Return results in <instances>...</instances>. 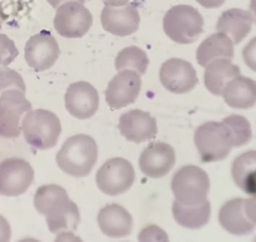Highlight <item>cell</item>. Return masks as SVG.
Here are the masks:
<instances>
[{
  "label": "cell",
  "mask_w": 256,
  "mask_h": 242,
  "mask_svg": "<svg viewBox=\"0 0 256 242\" xmlns=\"http://www.w3.org/2000/svg\"><path fill=\"white\" fill-rule=\"evenodd\" d=\"M34 205L46 217L52 234H72L80 222L78 206L69 199L66 189L55 184L40 186L36 191Z\"/></svg>",
  "instance_id": "cell-1"
},
{
  "label": "cell",
  "mask_w": 256,
  "mask_h": 242,
  "mask_svg": "<svg viewBox=\"0 0 256 242\" xmlns=\"http://www.w3.org/2000/svg\"><path fill=\"white\" fill-rule=\"evenodd\" d=\"M149 64L147 54L136 46H128L120 51L115 60V67L118 71L126 68L136 70L140 75H144Z\"/></svg>",
  "instance_id": "cell-26"
},
{
  "label": "cell",
  "mask_w": 256,
  "mask_h": 242,
  "mask_svg": "<svg viewBox=\"0 0 256 242\" xmlns=\"http://www.w3.org/2000/svg\"><path fill=\"white\" fill-rule=\"evenodd\" d=\"M174 149L162 141L150 143L140 155L138 165L142 172L153 179L162 178L176 165Z\"/></svg>",
  "instance_id": "cell-15"
},
{
  "label": "cell",
  "mask_w": 256,
  "mask_h": 242,
  "mask_svg": "<svg viewBox=\"0 0 256 242\" xmlns=\"http://www.w3.org/2000/svg\"><path fill=\"white\" fill-rule=\"evenodd\" d=\"M54 8H58L63 3L70 1H78L81 3H85L86 0H46Z\"/></svg>",
  "instance_id": "cell-35"
},
{
  "label": "cell",
  "mask_w": 256,
  "mask_h": 242,
  "mask_svg": "<svg viewBox=\"0 0 256 242\" xmlns=\"http://www.w3.org/2000/svg\"><path fill=\"white\" fill-rule=\"evenodd\" d=\"M21 129L26 141L40 150L55 147L62 132L58 116L50 111L42 109L27 112Z\"/></svg>",
  "instance_id": "cell-3"
},
{
  "label": "cell",
  "mask_w": 256,
  "mask_h": 242,
  "mask_svg": "<svg viewBox=\"0 0 256 242\" xmlns=\"http://www.w3.org/2000/svg\"><path fill=\"white\" fill-rule=\"evenodd\" d=\"M129 1L130 0H105V3L112 7H122L128 4Z\"/></svg>",
  "instance_id": "cell-34"
},
{
  "label": "cell",
  "mask_w": 256,
  "mask_h": 242,
  "mask_svg": "<svg viewBox=\"0 0 256 242\" xmlns=\"http://www.w3.org/2000/svg\"><path fill=\"white\" fill-rule=\"evenodd\" d=\"M6 19V14H4V10H3L2 7L0 4V30L2 28V23Z\"/></svg>",
  "instance_id": "cell-36"
},
{
  "label": "cell",
  "mask_w": 256,
  "mask_h": 242,
  "mask_svg": "<svg viewBox=\"0 0 256 242\" xmlns=\"http://www.w3.org/2000/svg\"><path fill=\"white\" fill-rule=\"evenodd\" d=\"M24 52L26 61L36 72L51 68L60 55L58 42L46 30L32 36L26 43Z\"/></svg>",
  "instance_id": "cell-11"
},
{
  "label": "cell",
  "mask_w": 256,
  "mask_h": 242,
  "mask_svg": "<svg viewBox=\"0 0 256 242\" xmlns=\"http://www.w3.org/2000/svg\"><path fill=\"white\" fill-rule=\"evenodd\" d=\"M232 174L236 184L248 195H256V150L245 152L234 159Z\"/></svg>",
  "instance_id": "cell-24"
},
{
  "label": "cell",
  "mask_w": 256,
  "mask_h": 242,
  "mask_svg": "<svg viewBox=\"0 0 256 242\" xmlns=\"http://www.w3.org/2000/svg\"><path fill=\"white\" fill-rule=\"evenodd\" d=\"M244 211L248 219L256 225V196L244 201Z\"/></svg>",
  "instance_id": "cell-31"
},
{
  "label": "cell",
  "mask_w": 256,
  "mask_h": 242,
  "mask_svg": "<svg viewBox=\"0 0 256 242\" xmlns=\"http://www.w3.org/2000/svg\"><path fill=\"white\" fill-rule=\"evenodd\" d=\"M206 8H218L225 3L226 0H196Z\"/></svg>",
  "instance_id": "cell-33"
},
{
  "label": "cell",
  "mask_w": 256,
  "mask_h": 242,
  "mask_svg": "<svg viewBox=\"0 0 256 242\" xmlns=\"http://www.w3.org/2000/svg\"><path fill=\"white\" fill-rule=\"evenodd\" d=\"M254 18L248 10L231 8L222 12L216 23L218 31L228 34L234 44H238L252 29Z\"/></svg>",
  "instance_id": "cell-20"
},
{
  "label": "cell",
  "mask_w": 256,
  "mask_h": 242,
  "mask_svg": "<svg viewBox=\"0 0 256 242\" xmlns=\"http://www.w3.org/2000/svg\"><path fill=\"white\" fill-rule=\"evenodd\" d=\"M19 55L14 41L6 34L0 33V65H9Z\"/></svg>",
  "instance_id": "cell-29"
},
{
  "label": "cell",
  "mask_w": 256,
  "mask_h": 242,
  "mask_svg": "<svg viewBox=\"0 0 256 242\" xmlns=\"http://www.w3.org/2000/svg\"><path fill=\"white\" fill-rule=\"evenodd\" d=\"M234 43L228 34L214 33L204 39L196 51V60L202 67H206L216 58H232L234 57Z\"/></svg>",
  "instance_id": "cell-23"
},
{
  "label": "cell",
  "mask_w": 256,
  "mask_h": 242,
  "mask_svg": "<svg viewBox=\"0 0 256 242\" xmlns=\"http://www.w3.org/2000/svg\"><path fill=\"white\" fill-rule=\"evenodd\" d=\"M118 129L128 141L136 144L154 138L158 134L156 120L148 112L132 109L120 116Z\"/></svg>",
  "instance_id": "cell-17"
},
{
  "label": "cell",
  "mask_w": 256,
  "mask_h": 242,
  "mask_svg": "<svg viewBox=\"0 0 256 242\" xmlns=\"http://www.w3.org/2000/svg\"><path fill=\"white\" fill-rule=\"evenodd\" d=\"M135 178V171L129 161L123 158H112L98 171L96 183L103 193L117 196L129 190Z\"/></svg>",
  "instance_id": "cell-7"
},
{
  "label": "cell",
  "mask_w": 256,
  "mask_h": 242,
  "mask_svg": "<svg viewBox=\"0 0 256 242\" xmlns=\"http://www.w3.org/2000/svg\"><path fill=\"white\" fill-rule=\"evenodd\" d=\"M64 103L70 115L80 120L88 119L98 110L100 97L92 85L80 81L69 85L64 95Z\"/></svg>",
  "instance_id": "cell-14"
},
{
  "label": "cell",
  "mask_w": 256,
  "mask_h": 242,
  "mask_svg": "<svg viewBox=\"0 0 256 242\" xmlns=\"http://www.w3.org/2000/svg\"><path fill=\"white\" fill-rule=\"evenodd\" d=\"M100 21L105 31L114 35L126 37L138 29L140 15L132 4H126L122 7L106 4L102 10Z\"/></svg>",
  "instance_id": "cell-16"
},
{
  "label": "cell",
  "mask_w": 256,
  "mask_h": 242,
  "mask_svg": "<svg viewBox=\"0 0 256 242\" xmlns=\"http://www.w3.org/2000/svg\"><path fill=\"white\" fill-rule=\"evenodd\" d=\"M212 207L208 201L197 207H184L174 201L172 214L174 220L183 228L196 230L203 228L210 220Z\"/></svg>",
  "instance_id": "cell-25"
},
{
  "label": "cell",
  "mask_w": 256,
  "mask_h": 242,
  "mask_svg": "<svg viewBox=\"0 0 256 242\" xmlns=\"http://www.w3.org/2000/svg\"><path fill=\"white\" fill-rule=\"evenodd\" d=\"M194 141L204 162L222 160L234 147L231 129L224 121H209L198 126Z\"/></svg>",
  "instance_id": "cell-6"
},
{
  "label": "cell",
  "mask_w": 256,
  "mask_h": 242,
  "mask_svg": "<svg viewBox=\"0 0 256 242\" xmlns=\"http://www.w3.org/2000/svg\"><path fill=\"white\" fill-rule=\"evenodd\" d=\"M245 64L256 72V37H254L243 49Z\"/></svg>",
  "instance_id": "cell-30"
},
{
  "label": "cell",
  "mask_w": 256,
  "mask_h": 242,
  "mask_svg": "<svg viewBox=\"0 0 256 242\" xmlns=\"http://www.w3.org/2000/svg\"><path fill=\"white\" fill-rule=\"evenodd\" d=\"M93 24L91 12L78 1L63 3L57 8L54 25L56 31L66 38H80L90 31Z\"/></svg>",
  "instance_id": "cell-8"
},
{
  "label": "cell",
  "mask_w": 256,
  "mask_h": 242,
  "mask_svg": "<svg viewBox=\"0 0 256 242\" xmlns=\"http://www.w3.org/2000/svg\"><path fill=\"white\" fill-rule=\"evenodd\" d=\"M222 95L230 107L238 109L254 107L256 104V81L240 75L227 83Z\"/></svg>",
  "instance_id": "cell-22"
},
{
  "label": "cell",
  "mask_w": 256,
  "mask_h": 242,
  "mask_svg": "<svg viewBox=\"0 0 256 242\" xmlns=\"http://www.w3.org/2000/svg\"><path fill=\"white\" fill-rule=\"evenodd\" d=\"M162 86L173 94H182L195 88L198 82L196 71L189 61L172 58L166 61L160 70Z\"/></svg>",
  "instance_id": "cell-12"
},
{
  "label": "cell",
  "mask_w": 256,
  "mask_h": 242,
  "mask_svg": "<svg viewBox=\"0 0 256 242\" xmlns=\"http://www.w3.org/2000/svg\"><path fill=\"white\" fill-rule=\"evenodd\" d=\"M99 227L104 235L110 238H124L130 235L134 227L132 216L122 206L108 204L98 216Z\"/></svg>",
  "instance_id": "cell-18"
},
{
  "label": "cell",
  "mask_w": 256,
  "mask_h": 242,
  "mask_svg": "<svg viewBox=\"0 0 256 242\" xmlns=\"http://www.w3.org/2000/svg\"><path fill=\"white\" fill-rule=\"evenodd\" d=\"M244 201L242 198L230 200L222 206L220 211L219 221L221 226L233 235H248L255 229V225L245 213Z\"/></svg>",
  "instance_id": "cell-19"
},
{
  "label": "cell",
  "mask_w": 256,
  "mask_h": 242,
  "mask_svg": "<svg viewBox=\"0 0 256 242\" xmlns=\"http://www.w3.org/2000/svg\"><path fill=\"white\" fill-rule=\"evenodd\" d=\"M32 167L24 159L7 158L0 162V195L18 197L25 193L34 180Z\"/></svg>",
  "instance_id": "cell-10"
},
{
  "label": "cell",
  "mask_w": 256,
  "mask_h": 242,
  "mask_svg": "<svg viewBox=\"0 0 256 242\" xmlns=\"http://www.w3.org/2000/svg\"><path fill=\"white\" fill-rule=\"evenodd\" d=\"M231 129L233 137V147H240L248 144L252 138L250 123L242 115H232L224 118Z\"/></svg>",
  "instance_id": "cell-27"
},
{
  "label": "cell",
  "mask_w": 256,
  "mask_h": 242,
  "mask_svg": "<svg viewBox=\"0 0 256 242\" xmlns=\"http://www.w3.org/2000/svg\"><path fill=\"white\" fill-rule=\"evenodd\" d=\"M31 103L25 93L8 89L0 94V136L16 138L20 135L22 117L32 110Z\"/></svg>",
  "instance_id": "cell-9"
},
{
  "label": "cell",
  "mask_w": 256,
  "mask_h": 242,
  "mask_svg": "<svg viewBox=\"0 0 256 242\" xmlns=\"http://www.w3.org/2000/svg\"><path fill=\"white\" fill-rule=\"evenodd\" d=\"M240 75L238 66L233 64L230 58H216L206 66L204 85L214 95L220 96L227 83Z\"/></svg>",
  "instance_id": "cell-21"
},
{
  "label": "cell",
  "mask_w": 256,
  "mask_h": 242,
  "mask_svg": "<svg viewBox=\"0 0 256 242\" xmlns=\"http://www.w3.org/2000/svg\"><path fill=\"white\" fill-rule=\"evenodd\" d=\"M250 8L254 13L256 19V0H251L250 4Z\"/></svg>",
  "instance_id": "cell-37"
},
{
  "label": "cell",
  "mask_w": 256,
  "mask_h": 242,
  "mask_svg": "<svg viewBox=\"0 0 256 242\" xmlns=\"http://www.w3.org/2000/svg\"><path fill=\"white\" fill-rule=\"evenodd\" d=\"M98 148L92 137L85 134L66 140L56 155L60 169L75 177H86L97 163Z\"/></svg>",
  "instance_id": "cell-2"
},
{
  "label": "cell",
  "mask_w": 256,
  "mask_h": 242,
  "mask_svg": "<svg viewBox=\"0 0 256 242\" xmlns=\"http://www.w3.org/2000/svg\"><path fill=\"white\" fill-rule=\"evenodd\" d=\"M12 237L10 225L4 217L0 215V242H8Z\"/></svg>",
  "instance_id": "cell-32"
},
{
  "label": "cell",
  "mask_w": 256,
  "mask_h": 242,
  "mask_svg": "<svg viewBox=\"0 0 256 242\" xmlns=\"http://www.w3.org/2000/svg\"><path fill=\"white\" fill-rule=\"evenodd\" d=\"M8 89H18L26 94V87L19 73L8 67H0V94Z\"/></svg>",
  "instance_id": "cell-28"
},
{
  "label": "cell",
  "mask_w": 256,
  "mask_h": 242,
  "mask_svg": "<svg viewBox=\"0 0 256 242\" xmlns=\"http://www.w3.org/2000/svg\"><path fill=\"white\" fill-rule=\"evenodd\" d=\"M204 19L200 12L188 4L173 6L166 13L162 27L166 35L180 44H190L203 32Z\"/></svg>",
  "instance_id": "cell-4"
},
{
  "label": "cell",
  "mask_w": 256,
  "mask_h": 242,
  "mask_svg": "<svg viewBox=\"0 0 256 242\" xmlns=\"http://www.w3.org/2000/svg\"><path fill=\"white\" fill-rule=\"evenodd\" d=\"M171 189L179 204L184 207H197L207 201L210 180L207 173L200 167L186 165L173 176Z\"/></svg>",
  "instance_id": "cell-5"
},
{
  "label": "cell",
  "mask_w": 256,
  "mask_h": 242,
  "mask_svg": "<svg viewBox=\"0 0 256 242\" xmlns=\"http://www.w3.org/2000/svg\"><path fill=\"white\" fill-rule=\"evenodd\" d=\"M142 88L140 75L132 70H123L114 76L105 91L110 109L118 110L135 103Z\"/></svg>",
  "instance_id": "cell-13"
}]
</instances>
